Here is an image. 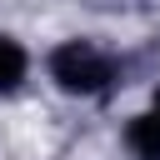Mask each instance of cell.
<instances>
[{"mask_svg": "<svg viewBox=\"0 0 160 160\" xmlns=\"http://www.w3.org/2000/svg\"><path fill=\"white\" fill-rule=\"evenodd\" d=\"M155 115H160V90H155Z\"/></svg>", "mask_w": 160, "mask_h": 160, "instance_id": "obj_4", "label": "cell"}, {"mask_svg": "<svg viewBox=\"0 0 160 160\" xmlns=\"http://www.w3.org/2000/svg\"><path fill=\"white\" fill-rule=\"evenodd\" d=\"M125 145H130L135 160H160V115L155 110L150 115H135L125 125Z\"/></svg>", "mask_w": 160, "mask_h": 160, "instance_id": "obj_2", "label": "cell"}, {"mask_svg": "<svg viewBox=\"0 0 160 160\" xmlns=\"http://www.w3.org/2000/svg\"><path fill=\"white\" fill-rule=\"evenodd\" d=\"M25 65H30L25 50H20L10 35H0V95H10V90L25 80Z\"/></svg>", "mask_w": 160, "mask_h": 160, "instance_id": "obj_3", "label": "cell"}, {"mask_svg": "<svg viewBox=\"0 0 160 160\" xmlns=\"http://www.w3.org/2000/svg\"><path fill=\"white\" fill-rule=\"evenodd\" d=\"M115 75H120L115 60L90 40H65V45L50 50V80L70 95H100V90L115 85Z\"/></svg>", "mask_w": 160, "mask_h": 160, "instance_id": "obj_1", "label": "cell"}]
</instances>
